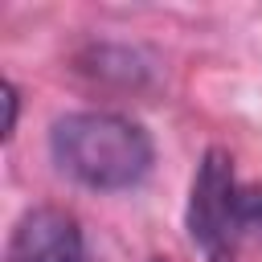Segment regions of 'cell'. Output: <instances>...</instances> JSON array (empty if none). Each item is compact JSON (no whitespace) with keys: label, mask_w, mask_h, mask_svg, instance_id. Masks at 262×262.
<instances>
[{"label":"cell","mask_w":262,"mask_h":262,"mask_svg":"<svg viewBox=\"0 0 262 262\" xmlns=\"http://www.w3.org/2000/svg\"><path fill=\"white\" fill-rule=\"evenodd\" d=\"M53 164L94 192L135 188L156 160L151 135L119 111H74L49 131Z\"/></svg>","instance_id":"6da1fadb"},{"label":"cell","mask_w":262,"mask_h":262,"mask_svg":"<svg viewBox=\"0 0 262 262\" xmlns=\"http://www.w3.org/2000/svg\"><path fill=\"white\" fill-rule=\"evenodd\" d=\"M192 246L205 254V262H233L242 229V184L233 176V160L221 147H209L196 164L192 188H188V213H184Z\"/></svg>","instance_id":"7a4b0ae2"},{"label":"cell","mask_w":262,"mask_h":262,"mask_svg":"<svg viewBox=\"0 0 262 262\" xmlns=\"http://www.w3.org/2000/svg\"><path fill=\"white\" fill-rule=\"evenodd\" d=\"M4 258L8 262H86V237L66 209L37 205L16 221Z\"/></svg>","instance_id":"3957f363"},{"label":"cell","mask_w":262,"mask_h":262,"mask_svg":"<svg viewBox=\"0 0 262 262\" xmlns=\"http://www.w3.org/2000/svg\"><path fill=\"white\" fill-rule=\"evenodd\" d=\"M242 229L262 233V184H242Z\"/></svg>","instance_id":"277c9868"},{"label":"cell","mask_w":262,"mask_h":262,"mask_svg":"<svg viewBox=\"0 0 262 262\" xmlns=\"http://www.w3.org/2000/svg\"><path fill=\"white\" fill-rule=\"evenodd\" d=\"M151 262H160V258H151Z\"/></svg>","instance_id":"5b68a950"}]
</instances>
